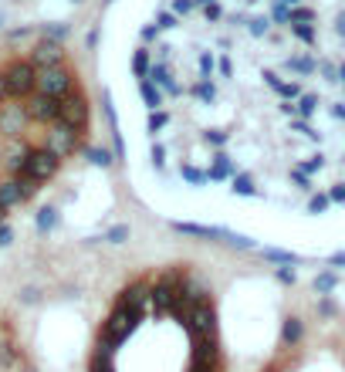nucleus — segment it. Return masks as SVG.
I'll use <instances>...</instances> for the list:
<instances>
[{
  "mask_svg": "<svg viewBox=\"0 0 345 372\" xmlns=\"http://www.w3.org/2000/svg\"><path fill=\"white\" fill-rule=\"evenodd\" d=\"M109 372H112V369H109Z\"/></svg>",
  "mask_w": 345,
  "mask_h": 372,
  "instance_id": "obj_4",
  "label": "nucleus"
},
{
  "mask_svg": "<svg viewBox=\"0 0 345 372\" xmlns=\"http://www.w3.org/2000/svg\"><path fill=\"white\" fill-rule=\"evenodd\" d=\"M92 95L65 44L38 38L0 61V227L88 149Z\"/></svg>",
  "mask_w": 345,
  "mask_h": 372,
  "instance_id": "obj_2",
  "label": "nucleus"
},
{
  "mask_svg": "<svg viewBox=\"0 0 345 372\" xmlns=\"http://www.w3.org/2000/svg\"><path fill=\"white\" fill-rule=\"evenodd\" d=\"M156 166L345 207V0H159L133 44Z\"/></svg>",
  "mask_w": 345,
  "mask_h": 372,
  "instance_id": "obj_1",
  "label": "nucleus"
},
{
  "mask_svg": "<svg viewBox=\"0 0 345 372\" xmlns=\"http://www.w3.org/2000/svg\"><path fill=\"white\" fill-rule=\"evenodd\" d=\"M0 372H38V362L24 345L20 325L4 308H0Z\"/></svg>",
  "mask_w": 345,
  "mask_h": 372,
  "instance_id": "obj_3",
  "label": "nucleus"
}]
</instances>
